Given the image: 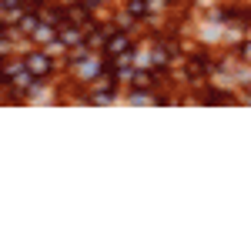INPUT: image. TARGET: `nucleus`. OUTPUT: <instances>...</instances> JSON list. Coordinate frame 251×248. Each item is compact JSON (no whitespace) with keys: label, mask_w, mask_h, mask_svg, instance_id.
<instances>
[{"label":"nucleus","mask_w":251,"mask_h":248,"mask_svg":"<svg viewBox=\"0 0 251 248\" xmlns=\"http://www.w3.org/2000/svg\"><path fill=\"white\" fill-rule=\"evenodd\" d=\"M24 71H27L30 77H47L50 71H54V60L47 57V54H40V51H34V54L24 57Z\"/></svg>","instance_id":"1"},{"label":"nucleus","mask_w":251,"mask_h":248,"mask_svg":"<svg viewBox=\"0 0 251 248\" xmlns=\"http://www.w3.org/2000/svg\"><path fill=\"white\" fill-rule=\"evenodd\" d=\"M238 57H241V60H248V64H251V40L238 44Z\"/></svg>","instance_id":"3"},{"label":"nucleus","mask_w":251,"mask_h":248,"mask_svg":"<svg viewBox=\"0 0 251 248\" xmlns=\"http://www.w3.org/2000/svg\"><path fill=\"white\" fill-rule=\"evenodd\" d=\"M148 3H151V0H127V17H134V20L148 17V14H151Z\"/></svg>","instance_id":"2"}]
</instances>
